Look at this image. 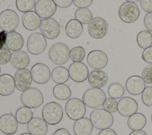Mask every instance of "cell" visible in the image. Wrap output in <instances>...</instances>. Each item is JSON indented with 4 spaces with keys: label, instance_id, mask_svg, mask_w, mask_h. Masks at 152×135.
<instances>
[{
    "label": "cell",
    "instance_id": "obj_1",
    "mask_svg": "<svg viewBox=\"0 0 152 135\" xmlns=\"http://www.w3.org/2000/svg\"><path fill=\"white\" fill-rule=\"evenodd\" d=\"M64 111L62 106L56 102H50L45 104L42 111V115L45 122L49 125H56L63 118Z\"/></svg>",
    "mask_w": 152,
    "mask_h": 135
},
{
    "label": "cell",
    "instance_id": "obj_2",
    "mask_svg": "<svg viewBox=\"0 0 152 135\" xmlns=\"http://www.w3.org/2000/svg\"><path fill=\"white\" fill-rule=\"evenodd\" d=\"M90 120L93 127L98 130L109 128L114 122L112 114L103 108H97L91 111L90 115Z\"/></svg>",
    "mask_w": 152,
    "mask_h": 135
},
{
    "label": "cell",
    "instance_id": "obj_3",
    "mask_svg": "<svg viewBox=\"0 0 152 135\" xmlns=\"http://www.w3.org/2000/svg\"><path fill=\"white\" fill-rule=\"evenodd\" d=\"M70 49L62 42L52 45L49 48L48 56L50 61L56 65H62L68 62L69 58Z\"/></svg>",
    "mask_w": 152,
    "mask_h": 135
},
{
    "label": "cell",
    "instance_id": "obj_4",
    "mask_svg": "<svg viewBox=\"0 0 152 135\" xmlns=\"http://www.w3.org/2000/svg\"><path fill=\"white\" fill-rule=\"evenodd\" d=\"M82 98L86 106L90 108H97L103 106L107 98L102 89L91 87L84 92Z\"/></svg>",
    "mask_w": 152,
    "mask_h": 135
},
{
    "label": "cell",
    "instance_id": "obj_5",
    "mask_svg": "<svg viewBox=\"0 0 152 135\" xmlns=\"http://www.w3.org/2000/svg\"><path fill=\"white\" fill-rule=\"evenodd\" d=\"M20 99L23 105L30 109L40 106L44 102L42 92L36 87H29L23 91Z\"/></svg>",
    "mask_w": 152,
    "mask_h": 135
},
{
    "label": "cell",
    "instance_id": "obj_6",
    "mask_svg": "<svg viewBox=\"0 0 152 135\" xmlns=\"http://www.w3.org/2000/svg\"><path fill=\"white\" fill-rule=\"evenodd\" d=\"M140 10L138 5L128 1L124 2L119 7L118 15L120 19L126 23H132L138 20L140 17Z\"/></svg>",
    "mask_w": 152,
    "mask_h": 135
},
{
    "label": "cell",
    "instance_id": "obj_7",
    "mask_svg": "<svg viewBox=\"0 0 152 135\" xmlns=\"http://www.w3.org/2000/svg\"><path fill=\"white\" fill-rule=\"evenodd\" d=\"M65 112L72 120H78L84 117L86 113V105L81 99L73 98L69 99L65 104Z\"/></svg>",
    "mask_w": 152,
    "mask_h": 135
},
{
    "label": "cell",
    "instance_id": "obj_8",
    "mask_svg": "<svg viewBox=\"0 0 152 135\" xmlns=\"http://www.w3.org/2000/svg\"><path fill=\"white\" fill-rule=\"evenodd\" d=\"M20 19L17 12L6 9L0 13V28L7 33L14 32L18 26Z\"/></svg>",
    "mask_w": 152,
    "mask_h": 135
},
{
    "label": "cell",
    "instance_id": "obj_9",
    "mask_svg": "<svg viewBox=\"0 0 152 135\" xmlns=\"http://www.w3.org/2000/svg\"><path fill=\"white\" fill-rule=\"evenodd\" d=\"M39 29L41 34L48 39L57 38L61 33V26L54 18L50 17L41 20Z\"/></svg>",
    "mask_w": 152,
    "mask_h": 135
},
{
    "label": "cell",
    "instance_id": "obj_10",
    "mask_svg": "<svg viewBox=\"0 0 152 135\" xmlns=\"http://www.w3.org/2000/svg\"><path fill=\"white\" fill-rule=\"evenodd\" d=\"M109 29L107 21L102 17H94L88 23L87 31L89 35L94 39L104 37Z\"/></svg>",
    "mask_w": 152,
    "mask_h": 135
},
{
    "label": "cell",
    "instance_id": "obj_11",
    "mask_svg": "<svg viewBox=\"0 0 152 135\" xmlns=\"http://www.w3.org/2000/svg\"><path fill=\"white\" fill-rule=\"evenodd\" d=\"M47 43L45 37L40 33H33L28 37L27 49L32 55L42 54L46 48Z\"/></svg>",
    "mask_w": 152,
    "mask_h": 135
},
{
    "label": "cell",
    "instance_id": "obj_12",
    "mask_svg": "<svg viewBox=\"0 0 152 135\" xmlns=\"http://www.w3.org/2000/svg\"><path fill=\"white\" fill-rule=\"evenodd\" d=\"M69 77L77 83H82L88 77L89 71L87 66L81 62H74L69 67Z\"/></svg>",
    "mask_w": 152,
    "mask_h": 135
},
{
    "label": "cell",
    "instance_id": "obj_13",
    "mask_svg": "<svg viewBox=\"0 0 152 135\" xmlns=\"http://www.w3.org/2000/svg\"><path fill=\"white\" fill-rule=\"evenodd\" d=\"M32 80L37 84H43L49 81L51 77L49 68L43 63H36L31 68Z\"/></svg>",
    "mask_w": 152,
    "mask_h": 135
},
{
    "label": "cell",
    "instance_id": "obj_14",
    "mask_svg": "<svg viewBox=\"0 0 152 135\" xmlns=\"http://www.w3.org/2000/svg\"><path fill=\"white\" fill-rule=\"evenodd\" d=\"M138 109L137 102L131 97L125 96L118 102L117 111L123 117H128L137 112Z\"/></svg>",
    "mask_w": 152,
    "mask_h": 135
},
{
    "label": "cell",
    "instance_id": "obj_15",
    "mask_svg": "<svg viewBox=\"0 0 152 135\" xmlns=\"http://www.w3.org/2000/svg\"><path fill=\"white\" fill-rule=\"evenodd\" d=\"M87 61L91 68L96 70H100L104 68L107 64L108 56L103 51L93 50L88 54Z\"/></svg>",
    "mask_w": 152,
    "mask_h": 135
},
{
    "label": "cell",
    "instance_id": "obj_16",
    "mask_svg": "<svg viewBox=\"0 0 152 135\" xmlns=\"http://www.w3.org/2000/svg\"><path fill=\"white\" fill-rule=\"evenodd\" d=\"M56 5L53 0H39L34 6V10L41 18L51 17L56 11Z\"/></svg>",
    "mask_w": 152,
    "mask_h": 135
},
{
    "label": "cell",
    "instance_id": "obj_17",
    "mask_svg": "<svg viewBox=\"0 0 152 135\" xmlns=\"http://www.w3.org/2000/svg\"><path fill=\"white\" fill-rule=\"evenodd\" d=\"M14 79L15 87L20 91H24L29 88L32 81L31 72L27 68L17 70Z\"/></svg>",
    "mask_w": 152,
    "mask_h": 135
},
{
    "label": "cell",
    "instance_id": "obj_18",
    "mask_svg": "<svg viewBox=\"0 0 152 135\" xmlns=\"http://www.w3.org/2000/svg\"><path fill=\"white\" fill-rule=\"evenodd\" d=\"M18 128V122L15 117L10 114L0 117V131L6 135L14 134Z\"/></svg>",
    "mask_w": 152,
    "mask_h": 135
},
{
    "label": "cell",
    "instance_id": "obj_19",
    "mask_svg": "<svg viewBox=\"0 0 152 135\" xmlns=\"http://www.w3.org/2000/svg\"><path fill=\"white\" fill-rule=\"evenodd\" d=\"M125 88L129 94L138 95L141 94L145 89V83L141 76H131L126 81Z\"/></svg>",
    "mask_w": 152,
    "mask_h": 135
},
{
    "label": "cell",
    "instance_id": "obj_20",
    "mask_svg": "<svg viewBox=\"0 0 152 135\" xmlns=\"http://www.w3.org/2000/svg\"><path fill=\"white\" fill-rule=\"evenodd\" d=\"M27 128L32 135H46L48 131V125L43 118L36 117L27 123Z\"/></svg>",
    "mask_w": 152,
    "mask_h": 135
},
{
    "label": "cell",
    "instance_id": "obj_21",
    "mask_svg": "<svg viewBox=\"0 0 152 135\" xmlns=\"http://www.w3.org/2000/svg\"><path fill=\"white\" fill-rule=\"evenodd\" d=\"M30 56L24 51L20 50L12 53L10 64L15 69L20 70L26 68L30 63Z\"/></svg>",
    "mask_w": 152,
    "mask_h": 135
},
{
    "label": "cell",
    "instance_id": "obj_22",
    "mask_svg": "<svg viewBox=\"0 0 152 135\" xmlns=\"http://www.w3.org/2000/svg\"><path fill=\"white\" fill-rule=\"evenodd\" d=\"M24 45L23 36L17 32H11L7 33L5 46L10 51L14 52L21 49Z\"/></svg>",
    "mask_w": 152,
    "mask_h": 135
},
{
    "label": "cell",
    "instance_id": "obj_23",
    "mask_svg": "<svg viewBox=\"0 0 152 135\" xmlns=\"http://www.w3.org/2000/svg\"><path fill=\"white\" fill-rule=\"evenodd\" d=\"M108 77L106 73L102 70H93L88 74L89 84L94 88H102L107 82Z\"/></svg>",
    "mask_w": 152,
    "mask_h": 135
},
{
    "label": "cell",
    "instance_id": "obj_24",
    "mask_svg": "<svg viewBox=\"0 0 152 135\" xmlns=\"http://www.w3.org/2000/svg\"><path fill=\"white\" fill-rule=\"evenodd\" d=\"M40 17L33 11L24 13L22 16V24L24 27L29 31H34L39 28Z\"/></svg>",
    "mask_w": 152,
    "mask_h": 135
},
{
    "label": "cell",
    "instance_id": "obj_25",
    "mask_svg": "<svg viewBox=\"0 0 152 135\" xmlns=\"http://www.w3.org/2000/svg\"><path fill=\"white\" fill-rule=\"evenodd\" d=\"M15 89L14 77L9 74L0 76V95L7 96L11 95Z\"/></svg>",
    "mask_w": 152,
    "mask_h": 135
},
{
    "label": "cell",
    "instance_id": "obj_26",
    "mask_svg": "<svg viewBox=\"0 0 152 135\" xmlns=\"http://www.w3.org/2000/svg\"><path fill=\"white\" fill-rule=\"evenodd\" d=\"M93 130V125L91 120L83 117L74 123L73 131L75 135H90Z\"/></svg>",
    "mask_w": 152,
    "mask_h": 135
},
{
    "label": "cell",
    "instance_id": "obj_27",
    "mask_svg": "<svg viewBox=\"0 0 152 135\" xmlns=\"http://www.w3.org/2000/svg\"><path fill=\"white\" fill-rule=\"evenodd\" d=\"M83 32V24L76 19H71L66 24L65 33L72 39L79 37Z\"/></svg>",
    "mask_w": 152,
    "mask_h": 135
},
{
    "label": "cell",
    "instance_id": "obj_28",
    "mask_svg": "<svg viewBox=\"0 0 152 135\" xmlns=\"http://www.w3.org/2000/svg\"><path fill=\"white\" fill-rule=\"evenodd\" d=\"M147 123L145 116L140 112H136L128 119V126L132 131L140 130L142 129Z\"/></svg>",
    "mask_w": 152,
    "mask_h": 135
},
{
    "label": "cell",
    "instance_id": "obj_29",
    "mask_svg": "<svg viewBox=\"0 0 152 135\" xmlns=\"http://www.w3.org/2000/svg\"><path fill=\"white\" fill-rule=\"evenodd\" d=\"M51 77L53 81L58 84H64L69 77L68 70L62 66L55 67L52 71Z\"/></svg>",
    "mask_w": 152,
    "mask_h": 135
},
{
    "label": "cell",
    "instance_id": "obj_30",
    "mask_svg": "<svg viewBox=\"0 0 152 135\" xmlns=\"http://www.w3.org/2000/svg\"><path fill=\"white\" fill-rule=\"evenodd\" d=\"M53 95L58 100L65 101L71 96V90L65 84H58L53 89Z\"/></svg>",
    "mask_w": 152,
    "mask_h": 135
},
{
    "label": "cell",
    "instance_id": "obj_31",
    "mask_svg": "<svg viewBox=\"0 0 152 135\" xmlns=\"http://www.w3.org/2000/svg\"><path fill=\"white\" fill-rule=\"evenodd\" d=\"M15 115L17 122L21 124L28 123L33 118L31 109L25 106L19 108L16 111Z\"/></svg>",
    "mask_w": 152,
    "mask_h": 135
},
{
    "label": "cell",
    "instance_id": "obj_32",
    "mask_svg": "<svg viewBox=\"0 0 152 135\" xmlns=\"http://www.w3.org/2000/svg\"><path fill=\"white\" fill-rule=\"evenodd\" d=\"M136 40L139 47L145 49L152 45V34L147 30H143L137 34Z\"/></svg>",
    "mask_w": 152,
    "mask_h": 135
},
{
    "label": "cell",
    "instance_id": "obj_33",
    "mask_svg": "<svg viewBox=\"0 0 152 135\" xmlns=\"http://www.w3.org/2000/svg\"><path fill=\"white\" fill-rule=\"evenodd\" d=\"M107 93L110 98L114 99H121L125 94V89L121 84L113 83L108 87Z\"/></svg>",
    "mask_w": 152,
    "mask_h": 135
},
{
    "label": "cell",
    "instance_id": "obj_34",
    "mask_svg": "<svg viewBox=\"0 0 152 135\" xmlns=\"http://www.w3.org/2000/svg\"><path fill=\"white\" fill-rule=\"evenodd\" d=\"M75 17L81 24H88L93 18V14L88 8H78L75 11Z\"/></svg>",
    "mask_w": 152,
    "mask_h": 135
},
{
    "label": "cell",
    "instance_id": "obj_35",
    "mask_svg": "<svg viewBox=\"0 0 152 135\" xmlns=\"http://www.w3.org/2000/svg\"><path fill=\"white\" fill-rule=\"evenodd\" d=\"M86 55L85 49L80 46H75L70 50L69 58L73 62H81Z\"/></svg>",
    "mask_w": 152,
    "mask_h": 135
},
{
    "label": "cell",
    "instance_id": "obj_36",
    "mask_svg": "<svg viewBox=\"0 0 152 135\" xmlns=\"http://www.w3.org/2000/svg\"><path fill=\"white\" fill-rule=\"evenodd\" d=\"M34 0H17L16 7L18 10L21 12H27L31 11L35 6Z\"/></svg>",
    "mask_w": 152,
    "mask_h": 135
},
{
    "label": "cell",
    "instance_id": "obj_37",
    "mask_svg": "<svg viewBox=\"0 0 152 135\" xmlns=\"http://www.w3.org/2000/svg\"><path fill=\"white\" fill-rule=\"evenodd\" d=\"M142 103L149 108H152V86L145 87L141 93Z\"/></svg>",
    "mask_w": 152,
    "mask_h": 135
},
{
    "label": "cell",
    "instance_id": "obj_38",
    "mask_svg": "<svg viewBox=\"0 0 152 135\" xmlns=\"http://www.w3.org/2000/svg\"><path fill=\"white\" fill-rule=\"evenodd\" d=\"M103 108L109 112H115L118 108V102L116 99L112 98H107L103 105Z\"/></svg>",
    "mask_w": 152,
    "mask_h": 135
},
{
    "label": "cell",
    "instance_id": "obj_39",
    "mask_svg": "<svg viewBox=\"0 0 152 135\" xmlns=\"http://www.w3.org/2000/svg\"><path fill=\"white\" fill-rule=\"evenodd\" d=\"M141 77L145 83L152 84V64L147 65L144 68Z\"/></svg>",
    "mask_w": 152,
    "mask_h": 135
},
{
    "label": "cell",
    "instance_id": "obj_40",
    "mask_svg": "<svg viewBox=\"0 0 152 135\" xmlns=\"http://www.w3.org/2000/svg\"><path fill=\"white\" fill-rule=\"evenodd\" d=\"M11 53L5 48L0 49V65H5L10 61Z\"/></svg>",
    "mask_w": 152,
    "mask_h": 135
},
{
    "label": "cell",
    "instance_id": "obj_41",
    "mask_svg": "<svg viewBox=\"0 0 152 135\" xmlns=\"http://www.w3.org/2000/svg\"><path fill=\"white\" fill-rule=\"evenodd\" d=\"M141 58L145 62L152 64V46L145 49L142 51Z\"/></svg>",
    "mask_w": 152,
    "mask_h": 135
},
{
    "label": "cell",
    "instance_id": "obj_42",
    "mask_svg": "<svg viewBox=\"0 0 152 135\" xmlns=\"http://www.w3.org/2000/svg\"><path fill=\"white\" fill-rule=\"evenodd\" d=\"M92 0H74L72 3L79 8H87L93 3Z\"/></svg>",
    "mask_w": 152,
    "mask_h": 135
},
{
    "label": "cell",
    "instance_id": "obj_43",
    "mask_svg": "<svg viewBox=\"0 0 152 135\" xmlns=\"http://www.w3.org/2000/svg\"><path fill=\"white\" fill-rule=\"evenodd\" d=\"M144 25L147 30L152 32V12L147 13L144 18Z\"/></svg>",
    "mask_w": 152,
    "mask_h": 135
},
{
    "label": "cell",
    "instance_id": "obj_44",
    "mask_svg": "<svg viewBox=\"0 0 152 135\" xmlns=\"http://www.w3.org/2000/svg\"><path fill=\"white\" fill-rule=\"evenodd\" d=\"M140 5L142 9L147 12H152V0H141Z\"/></svg>",
    "mask_w": 152,
    "mask_h": 135
},
{
    "label": "cell",
    "instance_id": "obj_45",
    "mask_svg": "<svg viewBox=\"0 0 152 135\" xmlns=\"http://www.w3.org/2000/svg\"><path fill=\"white\" fill-rule=\"evenodd\" d=\"M54 2L56 5L62 8H66L69 7L72 4V1L71 0H55Z\"/></svg>",
    "mask_w": 152,
    "mask_h": 135
},
{
    "label": "cell",
    "instance_id": "obj_46",
    "mask_svg": "<svg viewBox=\"0 0 152 135\" xmlns=\"http://www.w3.org/2000/svg\"><path fill=\"white\" fill-rule=\"evenodd\" d=\"M97 135H117L116 131L112 128H106L102 130Z\"/></svg>",
    "mask_w": 152,
    "mask_h": 135
},
{
    "label": "cell",
    "instance_id": "obj_47",
    "mask_svg": "<svg viewBox=\"0 0 152 135\" xmlns=\"http://www.w3.org/2000/svg\"><path fill=\"white\" fill-rule=\"evenodd\" d=\"M53 135H71L69 131L64 128H59L57 129Z\"/></svg>",
    "mask_w": 152,
    "mask_h": 135
},
{
    "label": "cell",
    "instance_id": "obj_48",
    "mask_svg": "<svg viewBox=\"0 0 152 135\" xmlns=\"http://www.w3.org/2000/svg\"><path fill=\"white\" fill-rule=\"evenodd\" d=\"M7 33L4 31H2L0 32V49L3 48L4 46L5 45Z\"/></svg>",
    "mask_w": 152,
    "mask_h": 135
},
{
    "label": "cell",
    "instance_id": "obj_49",
    "mask_svg": "<svg viewBox=\"0 0 152 135\" xmlns=\"http://www.w3.org/2000/svg\"><path fill=\"white\" fill-rule=\"evenodd\" d=\"M129 135H147V134L145 131L140 130L132 131L129 133Z\"/></svg>",
    "mask_w": 152,
    "mask_h": 135
},
{
    "label": "cell",
    "instance_id": "obj_50",
    "mask_svg": "<svg viewBox=\"0 0 152 135\" xmlns=\"http://www.w3.org/2000/svg\"><path fill=\"white\" fill-rule=\"evenodd\" d=\"M20 135H32V134H31L29 133H21V134H20Z\"/></svg>",
    "mask_w": 152,
    "mask_h": 135
},
{
    "label": "cell",
    "instance_id": "obj_51",
    "mask_svg": "<svg viewBox=\"0 0 152 135\" xmlns=\"http://www.w3.org/2000/svg\"><path fill=\"white\" fill-rule=\"evenodd\" d=\"M151 121H152V114H151Z\"/></svg>",
    "mask_w": 152,
    "mask_h": 135
},
{
    "label": "cell",
    "instance_id": "obj_52",
    "mask_svg": "<svg viewBox=\"0 0 152 135\" xmlns=\"http://www.w3.org/2000/svg\"><path fill=\"white\" fill-rule=\"evenodd\" d=\"M1 67H0V73H1Z\"/></svg>",
    "mask_w": 152,
    "mask_h": 135
},
{
    "label": "cell",
    "instance_id": "obj_53",
    "mask_svg": "<svg viewBox=\"0 0 152 135\" xmlns=\"http://www.w3.org/2000/svg\"><path fill=\"white\" fill-rule=\"evenodd\" d=\"M151 135H152V134H151Z\"/></svg>",
    "mask_w": 152,
    "mask_h": 135
},
{
    "label": "cell",
    "instance_id": "obj_54",
    "mask_svg": "<svg viewBox=\"0 0 152 135\" xmlns=\"http://www.w3.org/2000/svg\"></svg>",
    "mask_w": 152,
    "mask_h": 135
}]
</instances>
